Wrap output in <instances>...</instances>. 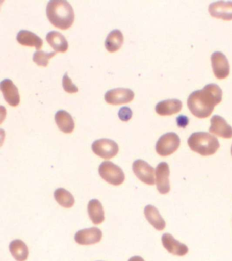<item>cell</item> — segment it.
<instances>
[{
	"mask_svg": "<svg viewBox=\"0 0 232 261\" xmlns=\"http://www.w3.org/2000/svg\"><path fill=\"white\" fill-rule=\"evenodd\" d=\"M144 215L146 220L156 230H163L166 227V222L161 216L160 212L153 205H148L144 208Z\"/></svg>",
	"mask_w": 232,
	"mask_h": 261,
	"instance_id": "cell-20",
	"label": "cell"
},
{
	"mask_svg": "<svg viewBox=\"0 0 232 261\" xmlns=\"http://www.w3.org/2000/svg\"><path fill=\"white\" fill-rule=\"evenodd\" d=\"M211 125L209 132L215 136L225 139L232 138V127L225 118L219 115H214L211 119Z\"/></svg>",
	"mask_w": 232,
	"mask_h": 261,
	"instance_id": "cell-14",
	"label": "cell"
},
{
	"mask_svg": "<svg viewBox=\"0 0 232 261\" xmlns=\"http://www.w3.org/2000/svg\"><path fill=\"white\" fill-rule=\"evenodd\" d=\"M212 67L214 74L218 79H225L230 73L229 61L223 53H213L211 55Z\"/></svg>",
	"mask_w": 232,
	"mask_h": 261,
	"instance_id": "cell-9",
	"label": "cell"
},
{
	"mask_svg": "<svg viewBox=\"0 0 232 261\" xmlns=\"http://www.w3.org/2000/svg\"><path fill=\"white\" fill-rule=\"evenodd\" d=\"M10 252L17 261H25L29 255L27 245L22 240H15L10 244Z\"/></svg>",
	"mask_w": 232,
	"mask_h": 261,
	"instance_id": "cell-23",
	"label": "cell"
},
{
	"mask_svg": "<svg viewBox=\"0 0 232 261\" xmlns=\"http://www.w3.org/2000/svg\"><path fill=\"white\" fill-rule=\"evenodd\" d=\"M132 169L134 174L142 182L148 185H154V169L146 161L142 159H138L134 161L132 165Z\"/></svg>",
	"mask_w": 232,
	"mask_h": 261,
	"instance_id": "cell-7",
	"label": "cell"
},
{
	"mask_svg": "<svg viewBox=\"0 0 232 261\" xmlns=\"http://www.w3.org/2000/svg\"><path fill=\"white\" fill-rule=\"evenodd\" d=\"M93 152L101 158L111 159L119 152V146L115 141L103 138L95 140L91 146Z\"/></svg>",
	"mask_w": 232,
	"mask_h": 261,
	"instance_id": "cell-6",
	"label": "cell"
},
{
	"mask_svg": "<svg viewBox=\"0 0 232 261\" xmlns=\"http://www.w3.org/2000/svg\"><path fill=\"white\" fill-rule=\"evenodd\" d=\"M56 55V52L46 53L42 50H37L33 55V61L39 66L46 67L50 59Z\"/></svg>",
	"mask_w": 232,
	"mask_h": 261,
	"instance_id": "cell-25",
	"label": "cell"
},
{
	"mask_svg": "<svg viewBox=\"0 0 232 261\" xmlns=\"http://www.w3.org/2000/svg\"><path fill=\"white\" fill-rule=\"evenodd\" d=\"M170 173L169 165L166 162L159 163L156 167L157 189L162 195H166L170 191V180H169Z\"/></svg>",
	"mask_w": 232,
	"mask_h": 261,
	"instance_id": "cell-10",
	"label": "cell"
},
{
	"mask_svg": "<svg viewBox=\"0 0 232 261\" xmlns=\"http://www.w3.org/2000/svg\"><path fill=\"white\" fill-rule=\"evenodd\" d=\"M128 261H144V260L142 258V257L135 256L132 257V258H130Z\"/></svg>",
	"mask_w": 232,
	"mask_h": 261,
	"instance_id": "cell-29",
	"label": "cell"
},
{
	"mask_svg": "<svg viewBox=\"0 0 232 261\" xmlns=\"http://www.w3.org/2000/svg\"><path fill=\"white\" fill-rule=\"evenodd\" d=\"M132 114L133 113H132V110L127 106L122 107L118 112V116H119L120 120L123 122L129 121L132 117Z\"/></svg>",
	"mask_w": 232,
	"mask_h": 261,
	"instance_id": "cell-27",
	"label": "cell"
},
{
	"mask_svg": "<svg viewBox=\"0 0 232 261\" xmlns=\"http://www.w3.org/2000/svg\"><path fill=\"white\" fill-rule=\"evenodd\" d=\"M54 197L56 201L63 207L70 208L74 205V196L64 188L56 189L54 192Z\"/></svg>",
	"mask_w": 232,
	"mask_h": 261,
	"instance_id": "cell-24",
	"label": "cell"
},
{
	"mask_svg": "<svg viewBox=\"0 0 232 261\" xmlns=\"http://www.w3.org/2000/svg\"><path fill=\"white\" fill-rule=\"evenodd\" d=\"M102 232L97 227L85 228L75 234L74 240L80 245H91L100 242Z\"/></svg>",
	"mask_w": 232,
	"mask_h": 261,
	"instance_id": "cell-12",
	"label": "cell"
},
{
	"mask_svg": "<svg viewBox=\"0 0 232 261\" xmlns=\"http://www.w3.org/2000/svg\"><path fill=\"white\" fill-rule=\"evenodd\" d=\"M134 98V91L125 88H117L109 90L105 95V101L108 103L115 106L130 103Z\"/></svg>",
	"mask_w": 232,
	"mask_h": 261,
	"instance_id": "cell-8",
	"label": "cell"
},
{
	"mask_svg": "<svg viewBox=\"0 0 232 261\" xmlns=\"http://www.w3.org/2000/svg\"><path fill=\"white\" fill-rule=\"evenodd\" d=\"M46 16L57 28L66 30L74 23L75 14L72 6L66 0H50L46 6Z\"/></svg>",
	"mask_w": 232,
	"mask_h": 261,
	"instance_id": "cell-2",
	"label": "cell"
},
{
	"mask_svg": "<svg viewBox=\"0 0 232 261\" xmlns=\"http://www.w3.org/2000/svg\"><path fill=\"white\" fill-rule=\"evenodd\" d=\"M87 211H88L89 218L94 224H100L105 219L103 206L99 200H91L89 202Z\"/></svg>",
	"mask_w": 232,
	"mask_h": 261,
	"instance_id": "cell-21",
	"label": "cell"
},
{
	"mask_svg": "<svg viewBox=\"0 0 232 261\" xmlns=\"http://www.w3.org/2000/svg\"><path fill=\"white\" fill-rule=\"evenodd\" d=\"M187 143L191 150L203 156L215 154L220 146L219 140L215 136L203 132L193 133Z\"/></svg>",
	"mask_w": 232,
	"mask_h": 261,
	"instance_id": "cell-3",
	"label": "cell"
},
{
	"mask_svg": "<svg viewBox=\"0 0 232 261\" xmlns=\"http://www.w3.org/2000/svg\"><path fill=\"white\" fill-rule=\"evenodd\" d=\"M0 89L6 101L13 107L19 106L20 95L17 86L11 79H5L0 83Z\"/></svg>",
	"mask_w": 232,
	"mask_h": 261,
	"instance_id": "cell-13",
	"label": "cell"
},
{
	"mask_svg": "<svg viewBox=\"0 0 232 261\" xmlns=\"http://www.w3.org/2000/svg\"><path fill=\"white\" fill-rule=\"evenodd\" d=\"M162 242L166 250L175 256H183L188 253V247L179 242L170 233L163 234Z\"/></svg>",
	"mask_w": 232,
	"mask_h": 261,
	"instance_id": "cell-15",
	"label": "cell"
},
{
	"mask_svg": "<svg viewBox=\"0 0 232 261\" xmlns=\"http://www.w3.org/2000/svg\"><path fill=\"white\" fill-rule=\"evenodd\" d=\"M231 155H232V146H231Z\"/></svg>",
	"mask_w": 232,
	"mask_h": 261,
	"instance_id": "cell-30",
	"label": "cell"
},
{
	"mask_svg": "<svg viewBox=\"0 0 232 261\" xmlns=\"http://www.w3.org/2000/svg\"><path fill=\"white\" fill-rule=\"evenodd\" d=\"M181 144V139L174 132L163 135L157 142L156 152L162 156H168L178 150Z\"/></svg>",
	"mask_w": 232,
	"mask_h": 261,
	"instance_id": "cell-5",
	"label": "cell"
},
{
	"mask_svg": "<svg viewBox=\"0 0 232 261\" xmlns=\"http://www.w3.org/2000/svg\"><path fill=\"white\" fill-rule=\"evenodd\" d=\"M62 85L64 91L68 93H75L78 92V87L72 83V79L68 76V73H65L62 79Z\"/></svg>",
	"mask_w": 232,
	"mask_h": 261,
	"instance_id": "cell-26",
	"label": "cell"
},
{
	"mask_svg": "<svg viewBox=\"0 0 232 261\" xmlns=\"http://www.w3.org/2000/svg\"><path fill=\"white\" fill-rule=\"evenodd\" d=\"M123 42V35L121 31L114 30L108 35L105 41V47L109 53H115L121 48Z\"/></svg>",
	"mask_w": 232,
	"mask_h": 261,
	"instance_id": "cell-22",
	"label": "cell"
},
{
	"mask_svg": "<svg viewBox=\"0 0 232 261\" xmlns=\"http://www.w3.org/2000/svg\"><path fill=\"white\" fill-rule=\"evenodd\" d=\"M17 42L23 46L35 47L40 50L43 45V40L34 33L28 30H21L17 36Z\"/></svg>",
	"mask_w": 232,
	"mask_h": 261,
	"instance_id": "cell-18",
	"label": "cell"
},
{
	"mask_svg": "<svg viewBox=\"0 0 232 261\" xmlns=\"http://www.w3.org/2000/svg\"><path fill=\"white\" fill-rule=\"evenodd\" d=\"M182 107L181 100L169 99L159 102L156 106V111L160 116H171L178 113Z\"/></svg>",
	"mask_w": 232,
	"mask_h": 261,
	"instance_id": "cell-16",
	"label": "cell"
},
{
	"mask_svg": "<svg viewBox=\"0 0 232 261\" xmlns=\"http://www.w3.org/2000/svg\"><path fill=\"white\" fill-rule=\"evenodd\" d=\"M176 122L179 127L185 128L188 125L189 120L186 116L180 115L176 118Z\"/></svg>",
	"mask_w": 232,
	"mask_h": 261,
	"instance_id": "cell-28",
	"label": "cell"
},
{
	"mask_svg": "<svg viewBox=\"0 0 232 261\" xmlns=\"http://www.w3.org/2000/svg\"><path fill=\"white\" fill-rule=\"evenodd\" d=\"M223 92L217 84H208L202 89L190 94L187 99V106L191 113L197 118L209 117L215 106L222 101Z\"/></svg>",
	"mask_w": 232,
	"mask_h": 261,
	"instance_id": "cell-1",
	"label": "cell"
},
{
	"mask_svg": "<svg viewBox=\"0 0 232 261\" xmlns=\"http://www.w3.org/2000/svg\"><path fill=\"white\" fill-rule=\"evenodd\" d=\"M210 14L214 18L224 20H232V1H217L209 6Z\"/></svg>",
	"mask_w": 232,
	"mask_h": 261,
	"instance_id": "cell-11",
	"label": "cell"
},
{
	"mask_svg": "<svg viewBox=\"0 0 232 261\" xmlns=\"http://www.w3.org/2000/svg\"><path fill=\"white\" fill-rule=\"evenodd\" d=\"M55 120L58 128L65 134H71L75 128L74 120L68 112L60 110L56 112Z\"/></svg>",
	"mask_w": 232,
	"mask_h": 261,
	"instance_id": "cell-17",
	"label": "cell"
},
{
	"mask_svg": "<svg viewBox=\"0 0 232 261\" xmlns=\"http://www.w3.org/2000/svg\"><path fill=\"white\" fill-rule=\"evenodd\" d=\"M101 178L112 185L119 186L125 181V174L121 167L111 161H104L99 167Z\"/></svg>",
	"mask_w": 232,
	"mask_h": 261,
	"instance_id": "cell-4",
	"label": "cell"
},
{
	"mask_svg": "<svg viewBox=\"0 0 232 261\" xmlns=\"http://www.w3.org/2000/svg\"><path fill=\"white\" fill-rule=\"evenodd\" d=\"M46 41L56 52L66 53L68 49V42L64 35L57 31H51L46 34Z\"/></svg>",
	"mask_w": 232,
	"mask_h": 261,
	"instance_id": "cell-19",
	"label": "cell"
}]
</instances>
